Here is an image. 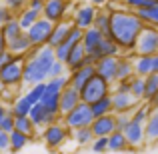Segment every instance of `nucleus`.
<instances>
[{"label": "nucleus", "instance_id": "obj_6", "mask_svg": "<svg viewBox=\"0 0 158 154\" xmlns=\"http://www.w3.org/2000/svg\"><path fill=\"white\" fill-rule=\"evenodd\" d=\"M52 32H54V24L42 16V18L30 28V30H26V34H28V38H30L32 46H34V48H42V46L48 44Z\"/></svg>", "mask_w": 158, "mask_h": 154}, {"label": "nucleus", "instance_id": "obj_35", "mask_svg": "<svg viewBox=\"0 0 158 154\" xmlns=\"http://www.w3.org/2000/svg\"><path fill=\"white\" fill-rule=\"evenodd\" d=\"M96 140L92 128H80V130H74V142L78 146H86V144H92Z\"/></svg>", "mask_w": 158, "mask_h": 154}, {"label": "nucleus", "instance_id": "obj_32", "mask_svg": "<svg viewBox=\"0 0 158 154\" xmlns=\"http://www.w3.org/2000/svg\"><path fill=\"white\" fill-rule=\"evenodd\" d=\"M130 92L134 94L138 100H144V98H146V78L132 76L130 78Z\"/></svg>", "mask_w": 158, "mask_h": 154}, {"label": "nucleus", "instance_id": "obj_22", "mask_svg": "<svg viewBox=\"0 0 158 154\" xmlns=\"http://www.w3.org/2000/svg\"><path fill=\"white\" fill-rule=\"evenodd\" d=\"M32 48H34V46H32V42H30V38H28L26 32H24V34H20L16 40H12V42L8 44V50L14 54V56H26Z\"/></svg>", "mask_w": 158, "mask_h": 154}, {"label": "nucleus", "instance_id": "obj_28", "mask_svg": "<svg viewBox=\"0 0 158 154\" xmlns=\"http://www.w3.org/2000/svg\"><path fill=\"white\" fill-rule=\"evenodd\" d=\"M92 106V112L96 118H100V116H106V114H114V102H112V94L110 96H104L102 100L90 104Z\"/></svg>", "mask_w": 158, "mask_h": 154}, {"label": "nucleus", "instance_id": "obj_36", "mask_svg": "<svg viewBox=\"0 0 158 154\" xmlns=\"http://www.w3.org/2000/svg\"><path fill=\"white\" fill-rule=\"evenodd\" d=\"M60 96H62V92L60 94H44V98H42V106L46 108V110H50L52 114H60Z\"/></svg>", "mask_w": 158, "mask_h": 154}, {"label": "nucleus", "instance_id": "obj_11", "mask_svg": "<svg viewBox=\"0 0 158 154\" xmlns=\"http://www.w3.org/2000/svg\"><path fill=\"white\" fill-rule=\"evenodd\" d=\"M118 64H120V56L102 58V60L96 62V74L100 78H104L108 84L118 82Z\"/></svg>", "mask_w": 158, "mask_h": 154}, {"label": "nucleus", "instance_id": "obj_39", "mask_svg": "<svg viewBox=\"0 0 158 154\" xmlns=\"http://www.w3.org/2000/svg\"><path fill=\"white\" fill-rule=\"evenodd\" d=\"M150 112H152V108L146 106V104H142V106H138L132 112V120H134V122H140V124H146L148 118H150Z\"/></svg>", "mask_w": 158, "mask_h": 154}, {"label": "nucleus", "instance_id": "obj_42", "mask_svg": "<svg viewBox=\"0 0 158 154\" xmlns=\"http://www.w3.org/2000/svg\"><path fill=\"white\" fill-rule=\"evenodd\" d=\"M132 122V114L130 112H124V114H116V124H118V130L124 132Z\"/></svg>", "mask_w": 158, "mask_h": 154}, {"label": "nucleus", "instance_id": "obj_54", "mask_svg": "<svg viewBox=\"0 0 158 154\" xmlns=\"http://www.w3.org/2000/svg\"><path fill=\"white\" fill-rule=\"evenodd\" d=\"M154 72H158V54L154 56Z\"/></svg>", "mask_w": 158, "mask_h": 154}, {"label": "nucleus", "instance_id": "obj_45", "mask_svg": "<svg viewBox=\"0 0 158 154\" xmlns=\"http://www.w3.org/2000/svg\"><path fill=\"white\" fill-rule=\"evenodd\" d=\"M106 150H108V138H96L92 142V152L102 154V152H106Z\"/></svg>", "mask_w": 158, "mask_h": 154}, {"label": "nucleus", "instance_id": "obj_52", "mask_svg": "<svg viewBox=\"0 0 158 154\" xmlns=\"http://www.w3.org/2000/svg\"><path fill=\"white\" fill-rule=\"evenodd\" d=\"M148 106H150V108H152V110H158V94H156V96H154V98H152V100H150V102H148Z\"/></svg>", "mask_w": 158, "mask_h": 154}, {"label": "nucleus", "instance_id": "obj_26", "mask_svg": "<svg viewBox=\"0 0 158 154\" xmlns=\"http://www.w3.org/2000/svg\"><path fill=\"white\" fill-rule=\"evenodd\" d=\"M130 144L126 140V134L120 130H116L112 136H108V150L110 152H122V150H128Z\"/></svg>", "mask_w": 158, "mask_h": 154}, {"label": "nucleus", "instance_id": "obj_7", "mask_svg": "<svg viewBox=\"0 0 158 154\" xmlns=\"http://www.w3.org/2000/svg\"><path fill=\"white\" fill-rule=\"evenodd\" d=\"M158 54V28L146 26L136 42V56H156Z\"/></svg>", "mask_w": 158, "mask_h": 154}, {"label": "nucleus", "instance_id": "obj_5", "mask_svg": "<svg viewBox=\"0 0 158 154\" xmlns=\"http://www.w3.org/2000/svg\"><path fill=\"white\" fill-rule=\"evenodd\" d=\"M80 96H82V102L84 104H94V102L102 100L104 96H110V84H108L104 78H100L96 74V76L80 90Z\"/></svg>", "mask_w": 158, "mask_h": 154}, {"label": "nucleus", "instance_id": "obj_15", "mask_svg": "<svg viewBox=\"0 0 158 154\" xmlns=\"http://www.w3.org/2000/svg\"><path fill=\"white\" fill-rule=\"evenodd\" d=\"M80 102H82L80 90L72 88V86L64 88V90H62V96H60V114H62V116L70 114V112H72Z\"/></svg>", "mask_w": 158, "mask_h": 154}, {"label": "nucleus", "instance_id": "obj_2", "mask_svg": "<svg viewBox=\"0 0 158 154\" xmlns=\"http://www.w3.org/2000/svg\"><path fill=\"white\" fill-rule=\"evenodd\" d=\"M54 62H56L54 48H50V46L32 48L26 54V62H24V84L32 88L36 84L48 82Z\"/></svg>", "mask_w": 158, "mask_h": 154}, {"label": "nucleus", "instance_id": "obj_48", "mask_svg": "<svg viewBox=\"0 0 158 154\" xmlns=\"http://www.w3.org/2000/svg\"><path fill=\"white\" fill-rule=\"evenodd\" d=\"M44 4H46V0H28V8L40 12V14H42V10H44Z\"/></svg>", "mask_w": 158, "mask_h": 154}, {"label": "nucleus", "instance_id": "obj_23", "mask_svg": "<svg viewBox=\"0 0 158 154\" xmlns=\"http://www.w3.org/2000/svg\"><path fill=\"white\" fill-rule=\"evenodd\" d=\"M16 18H18V22H20V26H22V30L26 32V30H30L32 26H34L36 22H38L40 18H42V14L40 12H36V10H32V8H24L22 12H18L16 14Z\"/></svg>", "mask_w": 158, "mask_h": 154}, {"label": "nucleus", "instance_id": "obj_53", "mask_svg": "<svg viewBox=\"0 0 158 154\" xmlns=\"http://www.w3.org/2000/svg\"><path fill=\"white\" fill-rule=\"evenodd\" d=\"M106 2H108V0H92L94 6H100V4H106Z\"/></svg>", "mask_w": 158, "mask_h": 154}, {"label": "nucleus", "instance_id": "obj_3", "mask_svg": "<svg viewBox=\"0 0 158 154\" xmlns=\"http://www.w3.org/2000/svg\"><path fill=\"white\" fill-rule=\"evenodd\" d=\"M24 62L26 56H16L14 62L0 70V88H20L24 84Z\"/></svg>", "mask_w": 158, "mask_h": 154}, {"label": "nucleus", "instance_id": "obj_34", "mask_svg": "<svg viewBox=\"0 0 158 154\" xmlns=\"http://www.w3.org/2000/svg\"><path fill=\"white\" fill-rule=\"evenodd\" d=\"M44 94H46V82H42V84H36V86H32V88H28L26 98L30 100L32 106H36V104L42 102Z\"/></svg>", "mask_w": 158, "mask_h": 154}, {"label": "nucleus", "instance_id": "obj_4", "mask_svg": "<svg viewBox=\"0 0 158 154\" xmlns=\"http://www.w3.org/2000/svg\"><path fill=\"white\" fill-rule=\"evenodd\" d=\"M94 120H96V116L92 112V106L80 102L70 114L64 116V126L74 132V130H80V128H90L94 124Z\"/></svg>", "mask_w": 158, "mask_h": 154}, {"label": "nucleus", "instance_id": "obj_46", "mask_svg": "<svg viewBox=\"0 0 158 154\" xmlns=\"http://www.w3.org/2000/svg\"><path fill=\"white\" fill-rule=\"evenodd\" d=\"M6 150H10V134L0 128V152H6Z\"/></svg>", "mask_w": 158, "mask_h": 154}, {"label": "nucleus", "instance_id": "obj_49", "mask_svg": "<svg viewBox=\"0 0 158 154\" xmlns=\"http://www.w3.org/2000/svg\"><path fill=\"white\" fill-rule=\"evenodd\" d=\"M116 90H118V92H130V80L116 82Z\"/></svg>", "mask_w": 158, "mask_h": 154}, {"label": "nucleus", "instance_id": "obj_31", "mask_svg": "<svg viewBox=\"0 0 158 154\" xmlns=\"http://www.w3.org/2000/svg\"><path fill=\"white\" fill-rule=\"evenodd\" d=\"M146 128V142H158V110L150 112V118L144 124Z\"/></svg>", "mask_w": 158, "mask_h": 154}, {"label": "nucleus", "instance_id": "obj_41", "mask_svg": "<svg viewBox=\"0 0 158 154\" xmlns=\"http://www.w3.org/2000/svg\"><path fill=\"white\" fill-rule=\"evenodd\" d=\"M2 4L6 8H10L12 12H16V14H18V12H22L24 8L28 6V0H2Z\"/></svg>", "mask_w": 158, "mask_h": 154}, {"label": "nucleus", "instance_id": "obj_8", "mask_svg": "<svg viewBox=\"0 0 158 154\" xmlns=\"http://www.w3.org/2000/svg\"><path fill=\"white\" fill-rule=\"evenodd\" d=\"M42 138L50 150H56V148L64 146V142L68 140V128L56 122L52 126H48L46 130H42Z\"/></svg>", "mask_w": 158, "mask_h": 154}, {"label": "nucleus", "instance_id": "obj_19", "mask_svg": "<svg viewBox=\"0 0 158 154\" xmlns=\"http://www.w3.org/2000/svg\"><path fill=\"white\" fill-rule=\"evenodd\" d=\"M86 56H88V52H86V48H84V44H76L74 46V50L70 52V56H68V60H66V66H68L72 72H76V70H80V68H84V60H86Z\"/></svg>", "mask_w": 158, "mask_h": 154}, {"label": "nucleus", "instance_id": "obj_24", "mask_svg": "<svg viewBox=\"0 0 158 154\" xmlns=\"http://www.w3.org/2000/svg\"><path fill=\"white\" fill-rule=\"evenodd\" d=\"M120 52V46L114 42L112 38H104L100 42V46L96 48V52H94V56H96V60H102V58H112V56H118Z\"/></svg>", "mask_w": 158, "mask_h": 154}, {"label": "nucleus", "instance_id": "obj_38", "mask_svg": "<svg viewBox=\"0 0 158 154\" xmlns=\"http://www.w3.org/2000/svg\"><path fill=\"white\" fill-rule=\"evenodd\" d=\"M156 94H158V72L146 76V98H144V100L150 102Z\"/></svg>", "mask_w": 158, "mask_h": 154}, {"label": "nucleus", "instance_id": "obj_14", "mask_svg": "<svg viewBox=\"0 0 158 154\" xmlns=\"http://www.w3.org/2000/svg\"><path fill=\"white\" fill-rule=\"evenodd\" d=\"M30 118H32V122H34L36 128H42V130H46L48 126L56 124L58 114H52V112L46 110L42 104H36V106L32 108V112H30Z\"/></svg>", "mask_w": 158, "mask_h": 154}, {"label": "nucleus", "instance_id": "obj_27", "mask_svg": "<svg viewBox=\"0 0 158 154\" xmlns=\"http://www.w3.org/2000/svg\"><path fill=\"white\" fill-rule=\"evenodd\" d=\"M32 108H34V106H32V104H30V100L26 98V94H22V96L14 98V104H12L10 112L16 116V118H20V116H30Z\"/></svg>", "mask_w": 158, "mask_h": 154}, {"label": "nucleus", "instance_id": "obj_29", "mask_svg": "<svg viewBox=\"0 0 158 154\" xmlns=\"http://www.w3.org/2000/svg\"><path fill=\"white\" fill-rule=\"evenodd\" d=\"M2 34H4V38H6L8 44H10L12 40H16L20 34H24V30H22V26H20L18 18H12L10 22L4 24V26H2Z\"/></svg>", "mask_w": 158, "mask_h": 154}, {"label": "nucleus", "instance_id": "obj_51", "mask_svg": "<svg viewBox=\"0 0 158 154\" xmlns=\"http://www.w3.org/2000/svg\"><path fill=\"white\" fill-rule=\"evenodd\" d=\"M4 50H8V42H6V38H4L2 30H0V54H2Z\"/></svg>", "mask_w": 158, "mask_h": 154}, {"label": "nucleus", "instance_id": "obj_43", "mask_svg": "<svg viewBox=\"0 0 158 154\" xmlns=\"http://www.w3.org/2000/svg\"><path fill=\"white\" fill-rule=\"evenodd\" d=\"M12 18H16V14L10 10V8H6L4 4H0V30H2V26L6 22H10Z\"/></svg>", "mask_w": 158, "mask_h": 154}, {"label": "nucleus", "instance_id": "obj_25", "mask_svg": "<svg viewBox=\"0 0 158 154\" xmlns=\"http://www.w3.org/2000/svg\"><path fill=\"white\" fill-rule=\"evenodd\" d=\"M110 24H112V10H98L94 28H98L106 38H110Z\"/></svg>", "mask_w": 158, "mask_h": 154}, {"label": "nucleus", "instance_id": "obj_18", "mask_svg": "<svg viewBox=\"0 0 158 154\" xmlns=\"http://www.w3.org/2000/svg\"><path fill=\"white\" fill-rule=\"evenodd\" d=\"M72 26H74L72 22H60V24H54V32H52V36H50V40H48L46 46H50V48L60 46V44L64 42L66 38H68V34H70V30H72Z\"/></svg>", "mask_w": 158, "mask_h": 154}, {"label": "nucleus", "instance_id": "obj_47", "mask_svg": "<svg viewBox=\"0 0 158 154\" xmlns=\"http://www.w3.org/2000/svg\"><path fill=\"white\" fill-rule=\"evenodd\" d=\"M14 58H16V56H14L10 50H4L2 54H0V70H2L4 66H8L10 62H14Z\"/></svg>", "mask_w": 158, "mask_h": 154}, {"label": "nucleus", "instance_id": "obj_10", "mask_svg": "<svg viewBox=\"0 0 158 154\" xmlns=\"http://www.w3.org/2000/svg\"><path fill=\"white\" fill-rule=\"evenodd\" d=\"M112 102H114V114H124V112L132 114L140 106V100L132 92H118V90L112 92Z\"/></svg>", "mask_w": 158, "mask_h": 154}, {"label": "nucleus", "instance_id": "obj_33", "mask_svg": "<svg viewBox=\"0 0 158 154\" xmlns=\"http://www.w3.org/2000/svg\"><path fill=\"white\" fill-rule=\"evenodd\" d=\"M28 142H30V136L28 134H22V132H18V130H14L10 134V150L12 152H20Z\"/></svg>", "mask_w": 158, "mask_h": 154}, {"label": "nucleus", "instance_id": "obj_30", "mask_svg": "<svg viewBox=\"0 0 158 154\" xmlns=\"http://www.w3.org/2000/svg\"><path fill=\"white\" fill-rule=\"evenodd\" d=\"M134 74V60L128 56H122L120 58V64H118V82L122 80H130Z\"/></svg>", "mask_w": 158, "mask_h": 154}, {"label": "nucleus", "instance_id": "obj_20", "mask_svg": "<svg viewBox=\"0 0 158 154\" xmlns=\"http://www.w3.org/2000/svg\"><path fill=\"white\" fill-rule=\"evenodd\" d=\"M106 36L102 34L98 28H88V30H84V40H82V44H84V48H86V52L88 54H94L96 52V48L100 46V42L104 40Z\"/></svg>", "mask_w": 158, "mask_h": 154}, {"label": "nucleus", "instance_id": "obj_13", "mask_svg": "<svg viewBox=\"0 0 158 154\" xmlns=\"http://www.w3.org/2000/svg\"><path fill=\"white\" fill-rule=\"evenodd\" d=\"M92 132L96 138H108L112 136L116 130H118V124H116V114H106V116H100V118L94 120L92 126Z\"/></svg>", "mask_w": 158, "mask_h": 154}, {"label": "nucleus", "instance_id": "obj_44", "mask_svg": "<svg viewBox=\"0 0 158 154\" xmlns=\"http://www.w3.org/2000/svg\"><path fill=\"white\" fill-rule=\"evenodd\" d=\"M64 72H66V64L64 62H54L52 64V70H50V78H60V76H64ZM48 78V80H50Z\"/></svg>", "mask_w": 158, "mask_h": 154}, {"label": "nucleus", "instance_id": "obj_16", "mask_svg": "<svg viewBox=\"0 0 158 154\" xmlns=\"http://www.w3.org/2000/svg\"><path fill=\"white\" fill-rule=\"evenodd\" d=\"M124 134H126V140H128V144H130V148H140L146 142V128H144V124L134 122V120H132L130 126L124 130Z\"/></svg>", "mask_w": 158, "mask_h": 154}, {"label": "nucleus", "instance_id": "obj_17", "mask_svg": "<svg viewBox=\"0 0 158 154\" xmlns=\"http://www.w3.org/2000/svg\"><path fill=\"white\" fill-rule=\"evenodd\" d=\"M94 76H96V66H84V68L70 74V86L76 90H82Z\"/></svg>", "mask_w": 158, "mask_h": 154}, {"label": "nucleus", "instance_id": "obj_12", "mask_svg": "<svg viewBox=\"0 0 158 154\" xmlns=\"http://www.w3.org/2000/svg\"><path fill=\"white\" fill-rule=\"evenodd\" d=\"M96 6L94 4H84V6H80L76 12H74L72 16V24L78 28H82V30H88V28L94 26V20H96Z\"/></svg>", "mask_w": 158, "mask_h": 154}, {"label": "nucleus", "instance_id": "obj_50", "mask_svg": "<svg viewBox=\"0 0 158 154\" xmlns=\"http://www.w3.org/2000/svg\"><path fill=\"white\" fill-rule=\"evenodd\" d=\"M8 112H10V108H6V106H4L2 98H0V122H2V120H4V116H6Z\"/></svg>", "mask_w": 158, "mask_h": 154}, {"label": "nucleus", "instance_id": "obj_1", "mask_svg": "<svg viewBox=\"0 0 158 154\" xmlns=\"http://www.w3.org/2000/svg\"><path fill=\"white\" fill-rule=\"evenodd\" d=\"M146 24L140 16L132 10H112V24H110V38L120 46V50H136L140 34L144 32Z\"/></svg>", "mask_w": 158, "mask_h": 154}, {"label": "nucleus", "instance_id": "obj_21", "mask_svg": "<svg viewBox=\"0 0 158 154\" xmlns=\"http://www.w3.org/2000/svg\"><path fill=\"white\" fill-rule=\"evenodd\" d=\"M134 74L136 76H150L154 74V56H134Z\"/></svg>", "mask_w": 158, "mask_h": 154}, {"label": "nucleus", "instance_id": "obj_37", "mask_svg": "<svg viewBox=\"0 0 158 154\" xmlns=\"http://www.w3.org/2000/svg\"><path fill=\"white\" fill-rule=\"evenodd\" d=\"M16 130L22 132V134H28L32 138V136H34L36 126H34V122H32L30 116H20V118H16Z\"/></svg>", "mask_w": 158, "mask_h": 154}, {"label": "nucleus", "instance_id": "obj_9", "mask_svg": "<svg viewBox=\"0 0 158 154\" xmlns=\"http://www.w3.org/2000/svg\"><path fill=\"white\" fill-rule=\"evenodd\" d=\"M68 4H70L68 0H46L44 10H42V16L46 20H50L52 24L64 22L66 12H68Z\"/></svg>", "mask_w": 158, "mask_h": 154}, {"label": "nucleus", "instance_id": "obj_40", "mask_svg": "<svg viewBox=\"0 0 158 154\" xmlns=\"http://www.w3.org/2000/svg\"><path fill=\"white\" fill-rule=\"evenodd\" d=\"M0 128H2L4 132H8V134H12V132L16 130V116L12 114V112H8V114L4 116V120L0 122Z\"/></svg>", "mask_w": 158, "mask_h": 154}]
</instances>
